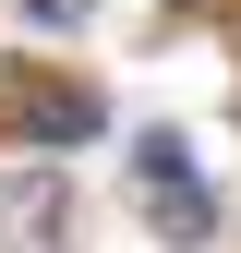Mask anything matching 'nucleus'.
Instances as JSON below:
<instances>
[{
	"label": "nucleus",
	"mask_w": 241,
	"mask_h": 253,
	"mask_svg": "<svg viewBox=\"0 0 241 253\" xmlns=\"http://www.w3.org/2000/svg\"><path fill=\"white\" fill-rule=\"evenodd\" d=\"M48 229H60V193H48V181H24V193H12V241H24V253H37Z\"/></svg>",
	"instance_id": "nucleus-3"
},
{
	"label": "nucleus",
	"mask_w": 241,
	"mask_h": 253,
	"mask_svg": "<svg viewBox=\"0 0 241 253\" xmlns=\"http://www.w3.org/2000/svg\"><path fill=\"white\" fill-rule=\"evenodd\" d=\"M24 121H37V133H48V145H73V133H97V121H109V109H97V97H60V84H48V97H37V109H24Z\"/></svg>",
	"instance_id": "nucleus-2"
},
{
	"label": "nucleus",
	"mask_w": 241,
	"mask_h": 253,
	"mask_svg": "<svg viewBox=\"0 0 241 253\" xmlns=\"http://www.w3.org/2000/svg\"><path fill=\"white\" fill-rule=\"evenodd\" d=\"M145 181H157V229H169V241H205V229H217V205H205V181L181 169V145H169V133L145 145Z\"/></svg>",
	"instance_id": "nucleus-1"
}]
</instances>
